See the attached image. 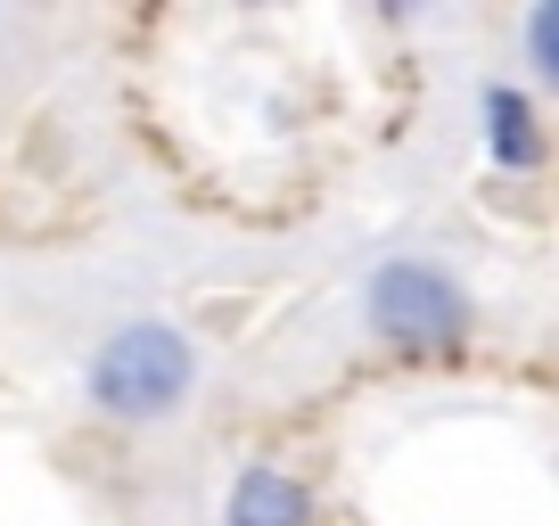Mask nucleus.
<instances>
[{
  "label": "nucleus",
  "instance_id": "7ed1b4c3",
  "mask_svg": "<svg viewBox=\"0 0 559 526\" xmlns=\"http://www.w3.org/2000/svg\"><path fill=\"white\" fill-rule=\"evenodd\" d=\"M223 518H230V526H313V493H305L288 469L255 461V469H239V486H230Z\"/></svg>",
  "mask_w": 559,
  "mask_h": 526
},
{
  "label": "nucleus",
  "instance_id": "39448f33",
  "mask_svg": "<svg viewBox=\"0 0 559 526\" xmlns=\"http://www.w3.org/2000/svg\"><path fill=\"white\" fill-rule=\"evenodd\" d=\"M526 67H535L543 91H559V0L526 9Z\"/></svg>",
  "mask_w": 559,
  "mask_h": 526
},
{
  "label": "nucleus",
  "instance_id": "f03ea898",
  "mask_svg": "<svg viewBox=\"0 0 559 526\" xmlns=\"http://www.w3.org/2000/svg\"><path fill=\"white\" fill-rule=\"evenodd\" d=\"M370 330L395 337V346H453L461 330H469V297H461L453 272H437V263H379L370 272Z\"/></svg>",
  "mask_w": 559,
  "mask_h": 526
},
{
  "label": "nucleus",
  "instance_id": "20e7f679",
  "mask_svg": "<svg viewBox=\"0 0 559 526\" xmlns=\"http://www.w3.org/2000/svg\"><path fill=\"white\" fill-rule=\"evenodd\" d=\"M486 148H493V165H510V174H535L543 165V132H535L526 91H510V83L486 91Z\"/></svg>",
  "mask_w": 559,
  "mask_h": 526
},
{
  "label": "nucleus",
  "instance_id": "f257e3e1",
  "mask_svg": "<svg viewBox=\"0 0 559 526\" xmlns=\"http://www.w3.org/2000/svg\"><path fill=\"white\" fill-rule=\"evenodd\" d=\"M190 379H198V354L174 321H123L83 370L91 404L107 420H165V411L190 404Z\"/></svg>",
  "mask_w": 559,
  "mask_h": 526
}]
</instances>
